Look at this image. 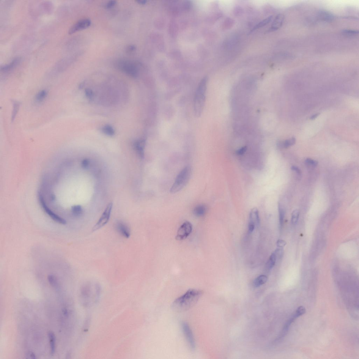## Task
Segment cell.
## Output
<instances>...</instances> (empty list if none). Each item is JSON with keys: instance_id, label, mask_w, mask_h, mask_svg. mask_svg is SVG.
Returning <instances> with one entry per match:
<instances>
[{"instance_id": "cell-14", "label": "cell", "mask_w": 359, "mask_h": 359, "mask_svg": "<svg viewBox=\"0 0 359 359\" xmlns=\"http://www.w3.org/2000/svg\"><path fill=\"white\" fill-rule=\"evenodd\" d=\"M249 223H253L255 226L259 225L260 218L259 210L257 208H254L251 210L249 214Z\"/></svg>"}, {"instance_id": "cell-32", "label": "cell", "mask_w": 359, "mask_h": 359, "mask_svg": "<svg viewBox=\"0 0 359 359\" xmlns=\"http://www.w3.org/2000/svg\"><path fill=\"white\" fill-rule=\"evenodd\" d=\"M285 241L282 240H278L276 242V245L279 248H282L286 245Z\"/></svg>"}, {"instance_id": "cell-28", "label": "cell", "mask_w": 359, "mask_h": 359, "mask_svg": "<svg viewBox=\"0 0 359 359\" xmlns=\"http://www.w3.org/2000/svg\"><path fill=\"white\" fill-rule=\"evenodd\" d=\"M13 109L12 112V120H13L15 119L16 114L17 113V112L18 111L19 107H20V104L17 101H14L13 103Z\"/></svg>"}, {"instance_id": "cell-18", "label": "cell", "mask_w": 359, "mask_h": 359, "mask_svg": "<svg viewBox=\"0 0 359 359\" xmlns=\"http://www.w3.org/2000/svg\"><path fill=\"white\" fill-rule=\"evenodd\" d=\"M273 18V16H269V17L265 19V20H263L261 21H260V23L256 24L255 26L253 27V28L251 30L250 33L253 32L254 31L256 30L257 29L261 28V27H264L266 25H267V24L269 23L270 22L272 21Z\"/></svg>"}, {"instance_id": "cell-24", "label": "cell", "mask_w": 359, "mask_h": 359, "mask_svg": "<svg viewBox=\"0 0 359 359\" xmlns=\"http://www.w3.org/2000/svg\"><path fill=\"white\" fill-rule=\"evenodd\" d=\"M295 142V139L292 138L284 141L279 142L278 144V146L280 148H288L294 145Z\"/></svg>"}, {"instance_id": "cell-11", "label": "cell", "mask_w": 359, "mask_h": 359, "mask_svg": "<svg viewBox=\"0 0 359 359\" xmlns=\"http://www.w3.org/2000/svg\"><path fill=\"white\" fill-rule=\"evenodd\" d=\"M43 208L48 215L54 221L59 223L65 224L67 223V221L64 219L60 217L59 216L56 214L48 207L45 203L40 201Z\"/></svg>"}, {"instance_id": "cell-39", "label": "cell", "mask_w": 359, "mask_h": 359, "mask_svg": "<svg viewBox=\"0 0 359 359\" xmlns=\"http://www.w3.org/2000/svg\"><path fill=\"white\" fill-rule=\"evenodd\" d=\"M136 50V46L133 45H130L127 46V51L130 53L133 52Z\"/></svg>"}, {"instance_id": "cell-36", "label": "cell", "mask_w": 359, "mask_h": 359, "mask_svg": "<svg viewBox=\"0 0 359 359\" xmlns=\"http://www.w3.org/2000/svg\"><path fill=\"white\" fill-rule=\"evenodd\" d=\"M117 4V2L115 1H109L107 2L106 5V7L107 9H109V8H112L113 7L114 5Z\"/></svg>"}, {"instance_id": "cell-17", "label": "cell", "mask_w": 359, "mask_h": 359, "mask_svg": "<svg viewBox=\"0 0 359 359\" xmlns=\"http://www.w3.org/2000/svg\"><path fill=\"white\" fill-rule=\"evenodd\" d=\"M207 211V208L204 205H197L193 210V213L194 215L197 217H201L204 216Z\"/></svg>"}, {"instance_id": "cell-40", "label": "cell", "mask_w": 359, "mask_h": 359, "mask_svg": "<svg viewBox=\"0 0 359 359\" xmlns=\"http://www.w3.org/2000/svg\"><path fill=\"white\" fill-rule=\"evenodd\" d=\"M28 356H29V357H30V358H32V359L36 358V357H35V354H34V353H33L32 352H30L29 353Z\"/></svg>"}, {"instance_id": "cell-41", "label": "cell", "mask_w": 359, "mask_h": 359, "mask_svg": "<svg viewBox=\"0 0 359 359\" xmlns=\"http://www.w3.org/2000/svg\"><path fill=\"white\" fill-rule=\"evenodd\" d=\"M136 2H137L138 3L141 5L145 4L147 2L146 1H141V0H138V1H136Z\"/></svg>"}, {"instance_id": "cell-6", "label": "cell", "mask_w": 359, "mask_h": 359, "mask_svg": "<svg viewBox=\"0 0 359 359\" xmlns=\"http://www.w3.org/2000/svg\"><path fill=\"white\" fill-rule=\"evenodd\" d=\"M305 309L302 306H300L299 307L297 308L294 313L293 314L291 317H290L289 319L288 320V321L286 323L280 336H279L278 339H277V341H280L281 339L286 336L290 326L291 325L292 323L294 322V320L298 317L302 315L305 314Z\"/></svg>"}, {"instance_id": "cell-7", "label": "cell", "mask_w": 359, "mask_h": 359, "mask_svg": "<svg viewBox=\"0 0 359 359\" xmlns=\"http://www.w3.org/2000/svg\"><path fill=\"white\" fill-rule=\"evenodd\" d=\"M192 229V225L190 222L185 221L178 229L175 238L178 241L186 239L191 233Z\"/></svg>"}, {"instance_id": "cell-34", "label": "cell", "mask_w": 359, "mask_h": 359, "mask_svg": "<svg viewBox=\"0 0 359 359\" xmlns=\"http://www.w3.org/2000/svg\"><path fill=\"white\" fill-rule=\"evenodd\" d=\"M90 164V161L87 159H85L82 161L81 162V166L82 168L84 169H86L89 168Z\"/></svg>"}, {"instance_id": "cell-31", "label": "cell", "mask_w": 359, "mask_h": 359, "mask_svg": "<svg viewBox=\"0 0 359 359\" xmlns=\"http://www.w3.org/2000/svg\"><path fill=\"white\" fill-rule=\"evenodd\" d=\"M305 163L308 165L313 167L316 166L318 164L317 161L311 158H307L305 160Z\"/></svg>"}, {"instance_id": "cell-19", "label": "cell", "mask_w": 359, "mask_h": 359, "mask_svg": "<svg viewBox=\"0 0 359 359\" xmlns=\"http://www.w3.org/2000/svg\"><path fill=\"white\" fill-rule=\"evenodd\" d=\"M268 280L267 277L265 275H261L256 278L253 282L254 287H258L264 284Z\"/></svg>"}, {"instance_id": "cell-22", "label": "cell", "mask_w": 359, "mask_h": 359, "mask_svg": "<svg viewBox=\"0 0 359 359\" xmlns=\"http://www.w3.org/2000/svg\"><path fill=\"white\" fill-rule=\"evenodd\" d=\"M48 95V91L45 90H41L38 92L35 97V100L37 103H40L45 99Z\"/></svg>"}, {"instance_id": "cell-29", "label": "cell", "mask_w": 359, "mask_h": 359, "mask_svg": "<svg viewBox=\"0 0 359 359\" xmlns=\"http://www.w3.org/2000/svg\"><path fill=\"white\" fill-rule=\"evenodd\" d=\"M343 34L348 36H354L358 34V31L354 30H346L342 31Z\"/></svg>"}, {"instance_id": "cell-4", "label": "cell", "mask_w": 359, "mask_h": 359, "mask_svg": "<svg viewBox=\"0 0 359 359\" xmlns=\"http://www.w3.org/2000/svg\"><path fill=\"white\" fill-rule=\"evenodd\" d=\"M117 67L118 69L131 77L136 78L138 75V70L134 63L125 60H121L117 62Z\"/></svg>"}, {"instance_id": "cell-12", "label": "cell", "mask_w": 359, "mask_h": 359, "mask_svg": "<svg viewBox=\"0 0 359 359\" xmlns=\"http://www.w3.org/2000/svg\"><path fill=\"white\" fill-rule=\"evenodd\" d=\"M146 142L144 139H140L134 142L133 147L139 157L142 159L144 157V150Z\"/></svg>"}, {"instance_id": "cell-25", "label": "cell", "mask_w": 359, "mask_h": 359, "mask_svg": "<svg viewBox=\"0 0 359 359\" xmlns=\"http://www.w3.org/2000/svg\"><path fill=\"white\" fill-rule=\"evenodd\" d=\"M73 215L76 217H80L83 213V209L80 205H74L72 208Z\"/></svg>"}, {"instance_id": "cell-42", "label": "cell", "mask_w": 359, "mask_h": 359, "mask_svg": "<svg viewBox=\"0 0 359 359\" xmlns=\"http://www.w3.org/2000/svg\"><path fill=\"white\" fill-rule=\"evenodd\" d=\"M319 114L320 113H316V114L313 115V116H312V117H311V119L313 120L316 119V118L319 116Z\"/></svg>"}, {"instance_id": "cell-8", "label": "cell", "mask_w": 359, "mask_h": 359, "mask_svg": "<svg viewBox=\"0 0 359 359\" xmlns=\"http://www.w3.org/2000/svg\"><path fill=\"white\" fill-rule=\"evenodd\" d=\"M183 332L191 350L193 351L196 348L195 340L191 329L188 323L183 322L182 323Z\"/></svg>"}, {"instance_id": "cell-27", "label": "cell", "mask_w": 359, "mask_h": 359, "mask_svg": "<svg viewBox=\"0 0 359 359\" xmlns=\"http://www.w3.org/2000/svg\"><path fill=\"white\" fill-rule=\"evenodd\" d=\"M300 212L297 209L293 211L292 214L291 223L293 225H296L298 223L299 218Z\"/></svg>"}, {"instance_id": "cell-13", "label": "cell", "mask_w": 359, "mask_h": 359, "mask_svg": "<svg viewBox=\"0 0 359 359\" xmlns=\"http://www.w3.org/2000/svg\"><path fill=\"white\" fill-rule=\"evenodd\" d=\"M284 19V16L282 14L277 16L271 27V30L275 31L280 28L283 24Z\"/></svg>"}, {"instance_id": "cell-33", "label": "cell", "mask_w": 359, "mask_h": 359, "mask_svg": "<svg viewBox=\"0 0 359 359\" xmlns=\"http://www.w3.org/2000/svg\"><path fill=\"white\" fill-rule=\"evenodd\" d=\"M85 94L87 97L90 100H92L93 97H94V94L91 90L90 89H86L85 90Z\"/></svg>"}, {"instance_id": "cell-30", "label": "cell", "mask_w": 359, "mask_h": 359, "mask_svg": "<svg viewBox=\"0 0 359 359\" xmlns=\"http://www.w3.org/2000/svg\"><path fill=\"white\" fill-rule=\"evenodd\" d=\"M48 280L49 283L52 286L56 287L57 284V279L53 275H49L48 276Z\"/></svg>"}, {"instance_id": "cell-35", "label": "cell", "mask_w": 359, "mask_h": 359, "mask_svg": "<svg viewBox=\"0 0 359 359\" xmlns=\"http://www.w3.org/2000/svg\"><path fill=\"white\" fill-rule=\"evenodd\" d=\"M247 147H242L237 150L236 152L237 154L238 155H242L245 154L246 150H247Z\"/></svg>"}, {"instance_id": "cell-20", "label": "cell", "mask_w": 359, "mask_h": 359, "mask_svg": "<svg viewBox=\"0 0 359 359\" xmlns=\"http://www.w3.org/2000/svg\"><path fill=\"white\" fill-rule=\"evenodd\" d=\"M48 336L49 341H50L51 354L52 355H53L55 352L56 349L55 336L54 333L52 332H49L48 333Z\"/></svg>"}, {"instance_id": "cell-16", "label": "cell", "mask_w": 359, "mask_h": 359, "mask_svg": "<svg viewBox=\"0 0 359 359\" xmlns=\"http://www.w3.org/2000/svg\"><path fill=\"white\" fill-rule=\"evenodd\" d=\"M318 18L320 20L324 21H333L334 18V16L331 13L326 11H320L318 14Z\"/></svg>"}, {"instance_id": "cell-38", "label": "cell", "mask_w": 359, "mask_h": 359, "mask_svg": "<svg viewBox=\"0 0 359 359\" xmlns=\"http://www.w3.org/2000/svg\"><path fill=\"white\" fill-rule=\"evenodd\" d=\"M291 169L292 171H295L298 175H300L301 174V171L300 169L297 166H293L291 167Z\"/></svg>"}, {"instance_id": "cell-23", "label": "cell", "mask_w": 359, "mask_h": 359, "mask_svg": "<svg viewBox=\"0 0 359 359\" xmlns=\"http://www.w3.org/2000/svg\"><path fill=\"white\" fill-rule=\"evenodd\" d=\"M277 257L276 255L274 252L271 254L269 259L268 260L266 264V268L268 270H270L275 265Z\"/></svg>"}, {"instance_id": "cell-2", "label": "cell", "mask_w": 359, "mask_h": 359, "mask_svg": "<svg viewBox=\"0 0 359 359\" xmlns=\"http://www.w3.org/2000/svg\"><path fill=\"white\" fill-rule=\"evenodd\" d=\"M208 78L206 76L200 81L197 87L194 97V110L197 117L201 116L205 106Z\"/></svg>"}, {"instance_id": "cell-26", "label": "cell", "mask_w": 359, "mask_h": 359, "mask_svg": "<svg viewBox=\"0 0 359 359\" xmlns=\"http://www.w3.org/2000/svg\"><path fill=\"white\" fill-rule=\"evenodd\" d=\"M102 131L104 134L108 136H113L115 134L114 129L109 125L104 126L102 128Z\"/></svg>"}, {"instance_id": "cell-37", "label": "cell", "mask_w": 359, "mask_h": 359, "mask_svg": "<svg viewBox=\"0 0 359 359\" xmlns=\"http://www.w3.org/2000/svg\"><path fill=\"white\" fill-rule=\"evenodd\" d=\"M255 225L254 224L249 223H248V232L249 233H251L253 232L255 228Z\"/></svg>"}, {"instance_id": "cell-10", "label": "cell", "mask_w": 359, "mask_h": 359, "mask_svg": "<svg viewBox=\"0 0 359 359\" xmlns=\"http://www.w3.org/2000/svg\"><path fill=\"white\" fill-rule=\"evenodd\" d=\"M91 22L88 19H83L76 22L71 27L68 31L70 35L88 28L91 25Z\"/></svg>"}, {"instance_id": "cell-15", "label": "cell", "mask_w": 359, "mask_h": 359, "mask_svg": "<svg viewBox=\"0 0 359 359\" xmlns=\"http://www.w3.org/2000/svg\"><path fill=\"white\" fill-rule=\"evenodd\" d=\"M20 62V58H16L10 63L9 64L4 66L1 68V72L5 73H8L12 70Z\"/></svg>"}, {"instance_id": "cell-21", "label": "cell", "mask_w": 359, "mask_h": 359, "mask_svg": "<svg viewBox=\"0 0 359 359\" xmlns=\"http://www.w3.org/2000/svg\"><path fill=\"white\" fill-rule=\"evenodd\" d=\"M278 209L279 226H280V228H281L283 225L285 215V211L283 205L280 203H278Z\"/></svg>"}, {"instance_id": "cell-3", "label": "cell", "mask_w": 359, "mask_h": 359, "mask_svg": "<svg viewBox=\"0 0 359 359\" xmlns=\"http://www.w3.org/2000/svg\"><path fill=\"white\" fill-rule=\"evenodd\" d=\"M191 172V168L189 166L185 167L180 171L171 188V193H177L185 187L190 180Z\"/></svg>"}, {"instance_id": "cell-9", "label": "cell", "mask_w": 359, "mask_h": 359, "mask_svg": "<svg viewBox=\"0 0 359 359\" xmlns=\"http://www.w3.org/2000/svg\"><path fill=\"white\" fill-rule=\"evenodd\" d=\"M115 229L122 237L128 238L130 237L131 232L127 223L122 221H117L114 225Z\"/></svg>"}, {"instance_id": "cell-1", "label": "cell", "mask_w": 359, "mask_h": 359, "mask_svg": "<svg viewBox=\"0 0 359 359\" xmlns=\"http://www.w3.org/2000/svg\"><path fill=\"white\" fill-rule=\"evenodd\" d=\"M202 294L200 290L189 289L174 300L172 305V308L177 312L188 311L196 305Z\"/></svg>"}, {"instance_id": "cell-5", "label": "cell", "mask_w": 359, "mask_h": 359, "mask_svg": "<svg viewBox=\"0 0 359 359\" xmlns=\"http://www.w3.org/2000/svg\"><path fill=\"white\" fill-rule=\"evenodd\" d=\"M112 207L113 204L111 202L107 206L99 219L93 227L92 229L93 232L97 231L102 228L108 223L110 218Z\"/></svg>"}]
</instances>
